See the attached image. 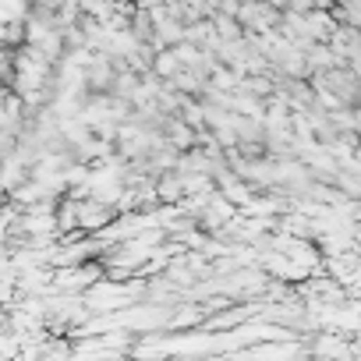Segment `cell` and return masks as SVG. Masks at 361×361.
Here are the masks:
<instances>
[{"instance_id":"cell-1","label":"cell","mask_w":361,"mask_h":361,"mask_svg":"<svg viewBox=\"0 0 361 361\" xmlns=\"http://www.w3.org/2000/svg\"><path fill=\"white\" fill-rule=\"evenodd\" d=\"M312 354H326V357H354V347H347V343H340V336L333 333V336H319L315 340V347H312Z\"/></svg>"}]
</instances>
